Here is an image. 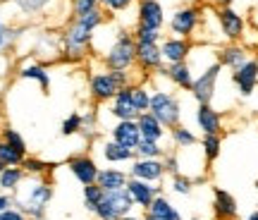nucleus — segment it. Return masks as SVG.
<instances>
[{
  "label": "nucleus",
  "instance_id": "nucleus-1",
  "mask_svg": "<svg viewBox=\"0 0 258 220\" xmlns=\"http://www.w3.org/2000/svg\"><path fill=\"white\" fill-rule=\"evenodd\" d=\"M105 19H108V12L103 8L93 10L84 17H72V22L64 27L62 36H60V53L70 63H82L91 50L96 31L105 24Z\"/></svg>",
  "mask_w": 258,
  "mask_h": 220
},
{
  "label": "nucleus",
  "instance_id": "nucleus-2",
  "mask_svg": "<svg viewBox=\"0 0 258 220\" xmlns=\"http://www.w3.org/2000/svg\"><path fill=\"white\" fill-rule=\"evenodd\" d=\"M103 67L108 70H122V72H129L137 67V41H134V34L127 31V29H120L117 36L112 38V43L101 55Z\"/></svg>",
  "mask_w": 258,
  "mask_h": 220
},
{
  "label": "nucleus",
  "instance_id": "nucleus-3",
  "mask_svg": "<svg viewBox=\"0 0 258 220\" xmlns=\"http://www.w3.org/2000/svg\"><path fill=\"white\" fill-rule=\"evenodd\" d=\"M132 82V72H122V70H108L103 67L98 72L89 74V93L96 103H110L115 93L122 86H129Z\"/></svg>",
  "mask_w": 258,
  "mask_h": 220
},
{
  "label": "nucleus",
  "instance_id": "nucleus-4",
  "mask_svg": "<svg viewBox=\"0 0 258 220\" xmlns=\"http://www.w3.org/2000/svg\"><path fill=\"white\" fill-rule=\"evenodd\" d=\"M148 113H153L167 129L182 125V103L177 98L175 91L170 89H151V105Z\"/></svg>",
  "mask_w": 258,
  "mask_h": 220
},
{
  "label": "nucleus",
  "instance_id": "nucleus-5",
  "mask_svg": "<svg viewBox=\"0 0 258 220\" xmlns=\"http://www.w3.org/2000/svg\"><path fill=\"white\" fill-rule=\"evenodd\" d=\"M203 22V5L199 3H186V5H179V8L170 15L167 19V29L172 36H182V38H196L199 29H201Z\"/></svg>",
  "mask_w": 258,
  "mask_h": 220
},
{
  "label": "nucleus",
  "instance_id": "nucleus-6",
  "mask_svg": "<svg viewBox=\"0 0 258 220\" xmlns=\"http://www.w3.org/2000/svg\"><path fill=\"white\" fill-rule=\"evenodd\" d=\"M50 199H53V187L48 182H43V180H34V182L27 187V194L15 201V206H17V211H22L27 218L43 220L46 206Z\"/></svg>",
  "mask_w": 258,
  "mask_h": 220
},
{
  "label": "nucleus",
  "instance_id": "nucleus-7",
  "mask_svg": "<svg viewBox=\"0 0 258 220\" xmlns=\"http://www.w3.org/2000/svg\"><path fill=\"white\" fill-rule=\"evenodd\" d=\"M137 208V203L132 199V194L124 189H112V192H105L103 196V203L98 206V211L93 213L98 220H122L124 215H132Z\"/></svg>",
  "mask_w": 258,
  "mask_h": 220
},
{
  "label": "nucleus",
  "instance_id": "nucleus-8",
  "mask_svg": "<svg viewBox=\"0 0 258 220\" xmlns=\"http://www.w3.org/2000/svg\"><path fill=\"white\" fill-rule=\"evenodd\" d=\"M215 15H218V27H220L225 43H241L246 38L249 24H246V17L241 12H237L230 5V8H218Z\"/></svg>",
  "mask_w": 258,
  "mask_h": 220
},
{
  "label": "nucleus",
  "instance_id": "nucleus-9",
  "mask_svg": "<svg viewBox=\"0 0 258 220\" xmlns=\"http://www.w3.org/2000/svg\"><path fill=\"white\" fill-rule=\"evenodd\" d=\"M220 74H222V65L220 63H213L211 67H206L203 72H199L194 77L191 84V96L194 101L203 105V103H213L215 93H218V82H220Z\"/></svg>",
  "mask_w": 258,
  "mask_h": 220
},
{
  "label": "nucleus",
  "instance_id": "nucleus-10",
  "mask_svg": "<svg viewBox=\"0 0 258 220\" xmlns=\"http://www.w3.org/2000/svg\"><path fill=\"white\" fill-rule=\"evenodd\" d=\"M232 84L241 98H251L258 91V58L251 55L246 63L232 72Z\"/></svg>",
  "mask_w": 258,
  "mask_h": 220
},
{
  "label": "nucleus",
  "instance_id": "nucleus-11",
  "mask_svg": "<svg viewBox=\"0 0 258 220\" xmlns=\"http://www.w3.org/2000/svg\"><path fill=\"white\" fill-rule=\"evenodd\" d=\"M165 22V8L160 0H137V27L163 31Z\"/></svg>",
  "mask_w": 258,
  "mask_h": 220
},
{
  "label": "nucleus",
  "instance_id": "nucleus-12",
  "mask_svg": "<svg viewBox=\"0 0 258 220\" xmlns=\"http://www.w3.org/2000/svg\"><path fill=\"white\" fill-rule=\"evenodd\" d=\"M165 67L160 43H137V70L144 74V79L151 74H158Z\"/></svg>",
  "mask_w": 258,
  "mask_h": 220
},
{
  "label": "nucleus",
  "instance_id": "nucleus-13",
  "mask_svg": "<svg viewBox=\"0 0 258 220\" xmlns=\"http://www.w3.org/2000/svg\"><path fill=\"white\" fill-rule=\"evenodd\" d=\"M165 165L163 158H134L129 165V177L134 180H144L151 184H160V180L165 177Z\"/></svg>",
  "mask_w": 258,
  "mask_h": 220
},
{
  "label": "nucleus",
  "instance_id": "nucleus-14",
  "mask_svg": "<svg viewBox=\"0 0 258 220\" xmlns=\"http://www.w3.org/2000/svg\"><path fill=\"white\" fill-rule=\"evenodd\" d=\"M194 50V41L191 38H182V36H172L167 34L160 41V53H163V60L165 65H175V63H186L189 55Z\"/></svg>",
  "mask_w": 258,
  "mask_h": 220
},
{
  "label": "nucleus",
  "instance_id": "nucleus-15",
  "mask_svg": "<svg viewBox=\"0 0 258 220\" xmlns=\"http://www.w3.org/2000/svg\"><path fill=\"white\" fill-rule=\"evenodd\" d=\"M249 58H251V48L246 43H222V46H218V63L222 65V70L234 72Z\"/></svg>",
  "mask_w": 258,
  "mask_h": 220
},
{
  "label": "nucleus",
  "instance_id": "nucleus-16",
  "mask_svg": "<svg viewBox=\"0 0 258 220\" xmlns=\"http://www.w3.org/2000/svg\"><path fill=\"white\" fill-rule=\"evenodd\" d=\"M67 168H70V173L79 180V182L86 187V184H96L98 180V173H101V168L98 163L93 160L89 153H82V156H72L67 160Z\"/></svg>",
  "mask_w": 258,
  "mask_h": 220
},
{
  "label": "nucleus",
  "instance_id": "nucleus-17",
  "mask_svg": "<svg viewBox=\"0 0 258 220\" xmlns=\"http://www.w3.org/2000/svg\"><path fill=\"white\" fill-rule=\"evenodd\" d=\"M213 215L215 220H237L239 215L237 199L222 187H213Z\"/></svg>",
  "mask_w": 258,
  "mask_h": 220
},
{
  "label": "nucleus",
  "instance_id": "nucleus-18",
  "mask_svg": "<svg viewBox=\"0 0 258 220\" xmlns=\"http://www.w3.org/2000/svg\"><path fill=\"white\" fill-rule=\"evenodd\" d=\"M127 192L132 194V199H134V203H137V208L148 211V206L153 203V199L163 194V187H160V184H151V182H144V180L129 177Z\"/></svg>",
  "mask_w": 258,
  "mask_h": 220
},
{
  "label": "nucleus",
  "instance_id": "nucleus-19",
  "mask_svg": "<svg viewBox=\"0 0 258 220\" xmlns=\"http://www.w3.org/2000/svg\"><path fill=\"white\" fill-rule=\"evenodd\" d=\"M115 120H137L141 113L134 105V98H132V84L129 86H122L120 91L115 93V98L110 101V108H108Z\"/></svg>",
  "mask_w": 258,
  "mask_h": 220
},
{
  "label": "nucleus",
  "instance_id": "nucleus-20",
  "mask_svg": "<svg viewBox=\"0 0 258 220\" xmlns=\"http://www.w3.org/2000/svg\"><path fill=\"white\" fill-rule=\"evenodd\" d=\"M222 113L213 108V103L196 105V127L201 129V134H222Z\"/></svg>",
  "mask_w": 258,
  "mask_h": 220
},
{
  "label": "nucleus",
  "instance_id": "nucleus-21",
  "mask_svg": "<svg viewBox=\"0 0 258 220\" xmlns=\"http://www.w3.org/2000/svg\"><path fill=\"white\" fill-rule=\"evenodd\" d=\"M110 139L127 148H137L141 144V129L137 120H117L110 127Z\"/></svg>",
  "mask_w": 258,
  "mask_h": 220
},
{
  "label": "nucleus",
  "instance_id": "nucleus-22",
  "mask_svg": "<svg viewBox=\"0 0 258 220\" xmlns=\"http://www.w3.org/2000/svg\"><path fill=\"white\" fill-rule=\"evenodd\" d=\"M160 77H165L167 82L177 86V89H182V91H191V84H194V70L189 63H175V65H165L163 70H160Z\"/></svg>",
  "mask_w": 258,
  "mask_h": 220
},
{
  "label": "nucleus",
  "instance_id": "nucleus-23",
  "mask_svg": "<svg viewBox=\"0 0 258 220\" xmlns=\"http://www.w3.org/2000/svg\"><path fill=\"white\" fill-rule=\"evenodd\" d=\"M137 125H139V129H141V139H148V141H163L167 134V127L153 113H148V110L137 118Z\"/></svg>",
  "mask_w": 258,
  "mask_h": 220
},
{
  "label": "nucleus",
  "instance_id": "nucleus-24",
  "mask_svg": "<svg viewBox=\"0 0 258 220\" xmlns=\"http://www.w3.org/2000/svg\"><path fill=\"white\" fill-rule=\"evenodd\" d=\"M101 156L105 158L108 163H132V160L137 158V151L122 146V144L112 141V139H108V141L101 144Z\"/></svg>",
  "mask_w": 258,
  "mask_h": 220
},
{
  "label": "nucleus",
  "instance_id": "nucleus-25",
  "mask_svg": "<svg viewBox=\"0 0 258 220\" xmlns=\"http://www.w3.org/2000/svg\"><path fill=\"white\" fill-rule=\"evenodd\" d=\"M19 77L36 82L43 93H48V89H50V72H48L41 63H36V60H29L27 65H22V67H19Z\"/></svg>",
  "mask_w": 258,
  "mask_h": 220
},
{
  "label": "nucleus",
  "instance_id": "nucleus-26",
  "mask_svg": "<svg viewBox=\"0 0 258 220\" xmlns=\"http://www.w3.org/2000/svg\"><path fill=\"white\" fill-rule=\"evenodd\" d=\"M129 182V173L124 170H117V168H103L98 173V180L96 184L103 187L105 192H112V189H124Z\"/></svg>",
  "mask_w": 258,
  "mask_h": 220
},
{
  "label": "nucleus",
  "instance_id": "nucleus-27",
  "mask_svg": "<svg viewBox=\"0 0 258 220\" xmlns=\"http://www.w3.org/2000/svg\"><path fill=\"white\" fill-rule=\"evenodd\" d=\"M146 213H151V215H156V218H160V220H184V218H182V213L177 211V206L167 199L165 194L156 196V199H153V203L148 206Z\"/></svg>",
  "mask_w": 258,
  "mask_h": 220
},
{
  "label": "nucleus",
  "instance_id": "nucleus-28",
  "mask_svg": "<svg viewBox=\"0 0 258 220\" xmlns=\"http://www.w3.org/2000/svg\"><path fill=\"white\" fill-rule=\"evenodd\" d=\"M24 177H27V173H24L19 165H10V168H5V170L0 173V189H3V192H17Z\"/></svg>",
  "mask_w": 258,
  "mask_h": 220
},
{
  "label": "nucleus",
  "instance_id": "nucleus-29",
  "mask_svg": "<svg viewBox=\"0 0 258 220\" xmlns=\"http://www.w3.org/2000/svg\"><path fill=\"white\" fill-rule=\"evenodd\" d=\"M170 139H172V144H175L179 151H182V148H191L199 144V137L194 134V129L184 127V125H177V127L170 129Z\"/></svg>",
  "mask_w": 258,
  "mask_h": 220
},
{
  "label": "nucleus",
  "instance_id": "nucleus-30",
  "mask_svg": "<svg viewBox=\"0 0 258 220\" xmlns=\"http://www.w3.org/2000/svg\"><path fill=\"white\" fill-rule=\"evenodd\" d=\"M199 144H201V151H203V156H206V160L213 163L222 151V134H203Z\"/></svg>",
  "mask_w": 258,
  "mask_h": 220
},
{
  "label": "nucleus",
  "instance_id": "nucleus-31",
  "mask_svg": "<svg viewBox=\"0 0 258 220\" xmlns=\"http://www.w3.org/2000/svg\"><path fill=\"white\" fill-rule=\"evenodd\" d=\"M103 196H105V189L98 187V184H86L84 187V206L89 213H96L98 206L103 203Z\"/></svg>",
  "mask_w": 258,
  "mask_h": 220
},
{
  "label": "nucleus",
  "instance_id": "nucleus-32",
  "mask_svg": "<svg viewBox=\"0 0 258 220\" xmlns=\"http://www.w3.org/2000/svg\"><path fill=\"white\" fill-rule=\"evenodd\" d=\"M132 98H134V105H137L139 113H146L148 105H151V89H148V84L146 82L132 84Z\"/></svg>",
  "mask_w": 258,
  "mask_h": 220
},
{
  "label": "nucleus",
  "instance_id": "nucleus-33",
  "mask_svg": "<svg viewBox=\"0 0 258 220\" xmlns=\"http://www.w3.org/2000/svg\"><path fill=\"white\" fill-rule=\"evenodd\" d=\"M134 151H137V158H163L165 156V148L160 146V141H148V139H141V144Z\"/></svg>",
  "mask_w": 258,
  "mask_h": 220
},
{
  "label": "nucleus",
  "instance_id": "nucleus-34",
  "mask_svg": "<svg viewBox=\"0 0 258 220\" xmlns=\"http://www.w3.org/2000/svg\"><path fill=\"white\" fill-rule=\"evenodd\" d=\"M19 168H22L27 175H31V177H41V175H46L48 170H50V165L43 163L41 158H34V156H27L24 160H22Z\"/></svg>",
  "mask_w": 258,
  "mask_h": 220
},
{
  "label": "nucleus",
  "instance_id": "nucleus-35",
  "mask_svg": "<svg viewBox=\"0 0 258 220\" xmlns=\"http://www.w3.org/2000/svg\"><path fill=\"white\" fill-rule=\"evenodd\" d=\"M84 132V125H82V115L79 113H72L62 120V127H60V134L62 137H77Z\"/></svg>",
  "mask_w": 258,
  "mask_h": 220
},
{
  "label": "nucleus",
  "instance_id": "nucleus-36",
  "mask_svg": "<svg viewBox=\"0 0 258 220\" xmlns=\"http://www.w3.org/2000/svg\"><path fill=\"white\" fill-rule=\"evenodd\" d=\"M24 158H27L24 153H19L15 146H10L8 141H3V139H0V160L8 165V168L10 165H22Z\"/></svg>",
  "mask_w": 258,
  "mask_h": 220
},
{
  "label": "nucleus",
  "instance_id": "nucleus-37",
  "mask_svg": "<svg viewBox=\"0 0 258 220\" xmlns=\"http://www.w3.org/2000/svg\"><path fill=\"white\" fill-rule=\"evenodd\" d=\"M0 139H3V141H8L10 146H15L19 153H24V156H27V141H24V137L19 134L17 129H12V127L0 129Z\"/></svg>",
  "mask_w": 258,
  "mask_h": 220
},
{
  "label": "nucleus",
  "instance_id": "nucleus-38",
  "mask_svg": "<svg viewBox=\"0 0 258 220\" xmlns=\"http://www.w3.org/2000/svg\"><path fill=\"white\" fill-rule=\"evenodd\" d=\"M170 189L179 196H189L194 192V180L191 177H186V175H172V182H170Z\"/></svg>",
  "mask_w": 258,
  "mask_h": 220
},
{
  "label": "nucleus",
  "instance_id": "nucleus-39",
  "mask_svg": "<svg viewBox=\"0 0 258 220\" xmlns=\"http://www.w3.org/2000/svg\"><path fill=\"white\" fill-rule=\"evenodd\" d=\"M134 41L137 43H160L163 41V31H156V29H144V27H134Z\"/></svg>",
  "mask_w": 258,
  "mask_h": 220
},
{
  "label": "nucleus",
  "instance_id": "nucleus-40",
  "mask_svg": "<svg viewBox=\"0 0 258 220\" xmlns=\"http://www.w3.org/2000/svg\"><path fill=\"white\" fill-rule=\"evenodd\" d=\"M101 8V0H74L72 3V17H84L93 10Z\"/></svg>",
  "mask_w": 258,
  "mask_h": 220
},
{
  "label": "nucleus",
  "instance_id": "nucleus-41",
  "mask_svg": "<svg viewBox=\"0 0 258 220\" xmlns=\"http://www.w3.org/2000/svg\"><path fill=\"white\" fill-rule=\"evenodd\" d=\"M129 5H134V0H101V8L105 12H112V15H120Z\"/></svg>",
  "mask_w": 258,
  "mask_h": 220
},
{
  "label": "nucleus",
  "instance_id": "nucleus-42",
  "mask_svg": "<svg viewBox=\"0 0 258 220\" xmlns=\"http://www.w3.org/2000/svg\"><path fill=\"white\" fill-rule=\"evenodd\" d=\"M163 165H165V173H170V175L182 173V168H179V156H177V153H165V156H163Z\"/></svg>",
  "mask_w": 258,
  "mask_h": 220
},
{
  "label": "nucleus",
  "instance_id": "nucleus-43",
  "mask_svg": "<svg viewBox=\"0 0 258 220\" xmlns=\"http://www.w3.org/2000/svg\"><path fill=\"white\" fill-rule=\"evenodd\" d=\"M22 8L27 10V12H38V10H43L50 3V0H17Z\"/></svg>",
  "mask_w": 258,
  "mask_h": 220
},
{
  "label": "nucleus",
  "instance_id": "nucleus-44",
  "mask_svg": "<svg viewBox=\"0 0 258 220\" xmlns=\"http://www.w3.org/2000/svg\"><path fill=\"white\" fill-rule=\"evenodd\" d=\"M0 220H29V218L17 208H8V211L0 213Z\"/></svg>",
  "mask_w": 258,
  "mask_h": 220
},
{
  "label": "nucleus",
  "instance_id": "nucleus-45",
  "mask_svg": "<svg viewBox=\"0 0 258 220\" xmlns=\"http://www.w3.org/2000/svg\"><path fill=\"white\" fill-rule=\"evenodd\" d=\"M82 125H84V132H89V129L96 127V110L84 113V115H82Z\"/></svg>",
  "mask_w": 258,
  "mask_h": 220
},
{
  "label": "nucleus",
  "instance_id": "nucleus-46",
  "mask_svg": "<svg viewBox=\"0 0 258 220\" xmlns=\"http://www.w3.org/2000/svg\"><path fill=\"white\" fill-rule=\"evenodd\" d=\"M10 38H12V31H10L3 22H0V53L8 48V43H10Z\"/></svg>",
  "mask_w": 258,
  "mask_h": 220
},
{
  "label": "nucleus",
  "instance_id": "nucleus-47",
  "mask_svg": "<svg viewBox=\"0 0 258 220\" xmlns=\"http://www.w3.org/2000/svg\"><path fill=\"white\" fill-rule=\"evenodd\" d=\"M10 206H12V199H10L8 194H0V213H3V211H8Z\"/></svg>",
  "mask_w": 258,
  "mask_h": 220
},
{
  "label": "nucleus",
  "instance_id": "nucleus-48",
  "mask_svg": "<svg viewBox=\"0 0 258 220\" xmlns=\"http://www.w3.org/2000/svg\"><path fill=\"white\" fill-rule=\"evenodd\" d=\"M213 5L215 8H230V5H234V0H213Z\"/></svg>",
  "mask_w": 258,
  "mask_h": 220
},
{
  "label": "nucleus",
  "instance_id": "nucleus-49",
  "mask_svg": "<svg viewBox=\"0 0 258 220\" xmlns=\"http://www.w3.org/2000/svg\"><path fill=\"white\" fill-rule=\"evenodd\" d=\"M244 220H258V208H256V211H251V213H249V215H246V218H244Z\"/></svg>",
  "mask_w": 258,
  "mask_h": 220
},
{
  "label": "nucleus",
  "instance_id": "nucleus-50",
  "mask_svg": "<svg viewBox=\"0 0 258 220\" xmlns=\"http://www.w3.org/2000/svg\"><path fill=\"white\" fill-rule=\"evenodd\" d=\"M122 220H144V218H139V215H134V213H132V215H124Z\"/></svg>",
  "mask_w": 258,
  "mask_h": 220
},
{
  "label": "nucleus",
  "instance_id": "nucleus-51",
  "mask_svg": "<svg viewBox=\"0 0 258 220\" xmlns=\"http://www.w3.org/2000/svg\"><path fill=\"white\" fill-rule=\"evenodd\" d=\"M144 220H160V218H156V215H151V213H146V215H144Z\"/></svg>",
  "mask_w": 258,
  "mask_h": 220
},
{
  "label": "nucleus",
  "instance_id": "nucleus-52",
  "mask_svg": "<svg viewBox=\"0 0 258 220\" xmlns=\"http://www.w3.org/2000/svg\"><path fill=\"white\" fill-rule=\"evenodd\" d=\"M5 168H8V165L3 163V160H0V173H3V170H5Z\"/></svg>",
  "mask_w": 258,
  "mask_h": 220
},
{
  "label": "nucleus",
  "instance_id": "nucleus-53",
  "mask_svg": "<svg viewBox=\"0 0 258 220\" xmlns=\"http://www.w3.org/2000/svg\"><path fill=\"white\" fill-rule=\"evenodd\" d=\"M253 187H256V189H258V177H256V182H253Z\"/></svg>",
  "mask_w": 258,
  "mask_h": 220
},
{
  "label": "nucleus",
  "instance_id": "nucleus-54",
  "mask_svg": "<svg viewBox=\"0 0 258 220\" xmlns=\"http://www.w3.org/2000/svg\"><path fill=\"white\" fill-rule=\"evenodd\" d=\"M189 220H201V218H189Z\"/></svg>",
  "mask_w": 258,
  "mask_h": 220
},
{
  "label": "nucleus",
  "instance_id": "nucleus-55",
  "mask_svg": "<svg viewBox=\"0 0 258 220\" xmlns=\"http://www.w3.org/2000/svg\"><path fill=\"white\" fill-rule=\"evenodd\" d=\"M29 220H36V218H29Z\"/></svg>",
  "mask_w": 258,
  "mask_h": 220
},
{
  "label": "nucleus",
  "instance_id": "nucleus-56",
  "mask_svg": "<svg viewBox=\"0 0 258 220\" xmlns=\"http://www.w3.org/2000/svg\"><path fill=\"white\" fill-rule=\"evenodd\" d=\"M256 31H258V27H256Z\"/></svg>",
  "mask_w": 258,
  "mask_h": 220
},
{
  "label": "nucleus",
  "instance_id": "nucleus-57",
  "mask_svg": "<svg viewBox=\"0 0 258 220\" xmlns=\"http://www.w3.org/2000/svg\"><path fill=\"white\" fill-rule=\"evenodd\" d=\"M134 3H137V0H134Z\"/></svg>",
  "mask_w": 258,
  "mask_h": 220
}]
</instances>
